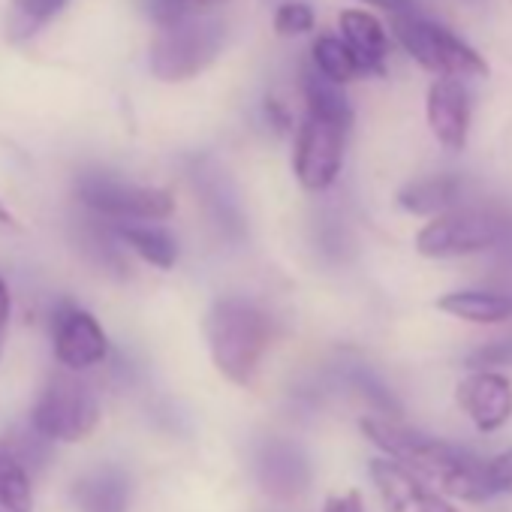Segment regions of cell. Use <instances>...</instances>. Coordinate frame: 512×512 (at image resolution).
<instances>
[{
	"instance_id": "cell-1",
	"label": "cell",
	"mask_w": 512,
	"mask_h": 512,
	"mask_svg": "<svg viewBox=\"0 0 512 512\" xmlns=\"http://www.w3.org/2000/svg\"><path fill=\"white\" fill-rule=\"evenodd\" d=\"M362 434L386 452V458L398 461L419 479L434 482L440 491L479 503L488 500L491 482H488V461H479L467 449H458L446 440H437L431 434L404 428L389 419H362L359 422Z\"/></svg>"
},
{
	"instance_id": "cell-2",
	"label": "cell",
	"mask_w": 512,
	"mask_h": 512,
	"mask_svg": "<svg viewBox=\"0 0 512 512\" xmlns=\"http://www.w3.org/2000/svg\"><path fill=\"white\" fill-rule=\"evenodd\" d=\"M205 338L214 368L235 386H250L272 344V320L247 299L229 296L211 305Z\"/></svg>"
},
{
	"instance_id": "cell-3",
	"label": "cell",
	"mask_w": 512,
	"mask_h": 512,
	"mask_svg": "<svg viewBox=\"0 0 512 512\" xmlns=\"http://www.w3.org/2000/svg\"><path fill=\"white\" fill-rule=\"evenodd\" d=\"M223 40H226L223 22L187 13L157 31L151 43L148 67L160 82L169 85L187 82L214 64V58L223 49Z\"/></svg>"
},
{
	"instance_id": "cell-4",
	"label": "cell",
	"mask_w": 512,
	"mask_h": 512,
	"mask_svg": "<svg viewBox=\"0 0 512 512\" xmlns=\"http://www.w3.org/2000/svg\"><path fill=\"white\" fill-rule=\"evenodd\" d=\"M100 422L97 395L73 371L49 377L37 404H34V431L46 440L79 443Z\"/></svg>"
},
{
	"instance_id": "cell-5",
	"label": "cell",
	"mask_w": 512,
	"mask_h": 512,
	"mask_svg": "<svg viewBox=\"0 0 512 512\" xmlns=\"http://www.w3.org/2000/svg\"><path fill=\"white\" fill-rule=\"evenodd\" d=\"M395 37L401 40L404 52L419 61L425 70L437 73L440 79H461V76H488L485 58L458 40L443 25L428 22L425 16L395 19Z\"/></svg>"
},
{
	"instance_id": "cell-6",
	"label": "cell",
	"mask_w": 512,
	"mask_h": 512,
	"mask_svg": "<svg viewBox=\"0 0 512 512\" xmlns=\"http://www.w3.org/2000/svg\"><path fill=\"white\" fill-rule=\"evenodd\" d=\"M503 238V220L485 211H449L428 220L416 235V250L428 260H455L494 247Z\"/></svg>"
},
{
	"instance_id": "cell-7",
	"label": "cell",
	"mask_w": 512,
	"mask_h": 512,
	"mask_svg": "<svg viewBox=\"0 0 512 512\" xmlns=\"http://www.w3.org/2000/svg\"><path fill=\"white\" fill-rule=\"evenodd\" d=\"M79 199L97 214L118 220H163L175 211L169 190L130 184L112 175H85L79 181Z\"/></svg>"
},
{
	"instance_id": "cell-8",
	"label": "cell",
	"mask_w": 512,
	"mask_h": 512,
	"mask_svg": "<svg viewBox=\"0 0 512 512\" xmlns=\"http://www.w3.org/2000/svg\"><path fill=\"white\" fill-rule=\"evenodd\" d=\"M344 139H347V127L311 115L305 118V124L299 127L296 157H293L296 178L305 190L320 193L335 184L344 163Z\"/></svg>"
},
{
	"instance_id": "cell-9",
	"label": "cell",
	"mask_w": 512,
	"mask_h": 512,
	"mask_svg": "<svg viewBox=\"0 0 512 512\" xmlns=\"http://www.w3.org/2000/svg\"><path fill=\"white\" fill-rule=\"evenodd\" d=\"M371 479L377 485L383 512H458L440 491L428 488L416 473L392 458L371 461Z\"/></svg>"
},
{
	"instance_id": "cell-10",
	"label": "cell",
	"mask_w": 512,
	"mask_h": 512,
	"mask_svg": "<svg viewBox=\"0 0 512 512\" xmlns=\"http://www.w3.org/2000/svg\"><path fill=\"white\" fill-rule=\"evenodd\" d=\"M109 341L94 314L82 308H61L55 317V356L67 371H85L106 359Z\"/></svg>"
},
{
	"instance_id": "cell-11",
	"label": "cell",
	"mask_w": 512,
	"mask_h": 512,
	"mask_svg": "<svg viewBox=\"0 0 512 512\" xmlns=\"http://www.w3.org/2000/svg\"><path fill=\"white\" fill-rule=\"evenodd\" d=\"M256 476H260V485L272 497L296 500L311 485V461L296 443L272 437L260 446V455H256Z\"/></svg>"
},
{
	"instance_id": "cell-12",
	"label": "cell",
	"mask_w": 512,
	"mask_h": 512,
	"mask_svg": "<svg viewBox=\"0 0 512 512\" xmlns=\"http://www.w3.org/2000/svg\"><path fill=\"white\" fill-rule=\"evenodd\" d=\"M461 410L479 431H497L512 419V383L497 371H476L458 383L455 392Z\"/></svg>"
},
{
	"instance_id": "cell-13",
	"label": "cell",
	"mask_w": 512,
	"mask_h": 512,
	"mask_svg": "<svg viewBox=\"0 0 512 512\" xmlns=\"http://www.w3.org/2000/svg\"><path fill=\"white\" fill-rule=\"evenodd\" d=\"M428 127L449 151H461L470 133V94L461 79H437L425 100Z\"/></svg>"
},
{
	"instance_id": "cell-14",
	"label": "cell",
	"mask_w": 512,
	"mask_h": 512,
	"mask_svg": "<svg viewBox=\"0 0 512 512\" xmlns=\"http://www.w3.org/2000/svg\"><path fill=\"white\" fill-rule=\"evenodd\" d=\"M338 25H341L344 43L359 55L365 70L368 73H383V61H386V52H389V37H386L383 25L374 16L362 13V10H344Z\"/></svg>"
},
{
	"instance_id": "cell-15",
	"label": "cell",
	"mask_w": 512,
	"mask_h": 512,
	"mask_svg": "<svg viewBox=\"0 0 512 512\" xmlns=\"http://www.w3.org/2000/svg\"><path fill=\"white\" fill-rule=\"evenodd\" d=\"M79 512H127L130 485L127 476L115 467H103L88 473L73 491Z\"/></svg>"
},
{
	"instance_id": "cell-16",
	"label": "cell",
	"mask_w": 512,
	"mask_h": 512,
	"mask_svg": "<svg viewBox=\"0 0 512 512\" xmlns=\"http://www.w3.org/2000/svg\"><path fill=\"white\" fill-rule=\"evenodd\" d=\"M437 308L455 320L494 326L512 320V296L506 293H482V290H458L437 302Z\"/></svg>"
},
{
	"instance_id": "cell-17",
	"label": "cell",
	"mask_w": 512,
	"mask_h": 512,
	"mask_svg": "<svg viewBox=\"0 0 512 512\" xmlns=\"http://www.w3.org/2000/svg\"><path fill=\"white\" fill-rule=\"evenodd\" d=\"M70 0H7L4 13V37L10 43H28L40 31H46Z\"/></svg>"
},
{
	"instance_id": "cell-18",
	"label": "cell",
	"mask_w": 512,
	"mask_h": 512,
	"mask_svg": "<svg viewBox=\"0 0 512 512\" xmlns=\"http://www.w3.org/2000/svg\"><path fill=\"white\" fill-rule=\"evenodd\" d=\"M461 193V181L455 175H437V178H425L416 184H407L398 193V205L410 214H425V217H440L449 214V208L455 205Z\"/></svg>"
},
{
	"instance_id": "cell-19",
	"label": "cell",
	"mask_w": 512,
	"mask_h": 512,
	"mask_svg": "<svg viewBox=\"0 0 512 512\" xmlns=\"http://www.w3.org/2000/svg\"><path fill=\"white\" fill-rule=\"evenodd\" d=\"M302 88H305V100H308V115L311 118L332 121V124H341V127L350 130V124H353V106L344 97L341 85L329 82L317 70H305Z\"/></svg>"
},
{
	"instance_id": "cell-20",
	"label": "cell",
	"mask_w": 512,
	"mask_h": 512,
	"mask_svg": "<svg viewBox=\"0 0 512 512\" xmlns=\"http://www.w3.org/2000/svg\"><path fill=\"white\" fill-rule=\"evenodd\" d=\"M31 509H34V491H31L28 467L7 440H0V512H31Z\"/></svg>"
},
{
	"instance_id": "cell-21",
	"label": "cell",
	"mask_w": 512,
	"mask_h": 512,
	"mask_svg": "<svg viewBox=\"0 0 512 512\" xmlns=\"http://www.w3.org/2000/svg\"><path fill=\"white\" fill-rule=\"evenodd\" d=\"M311 58H314V70L323 73L335 85H347V82L359 79L362 73H368L365 64L359 61V55L341 37H332V34H320L314 40Z\"/></svg>"
},
{
	"instance_id": "cell-22",
	"label": "cell",
	"mask_w": 512,
	"mask_h": 512,
	"mask_svg": "<svg viewBox=\"0 0 512 512\" xmlns=\"http://www.w3.org/2000/svg\"><path fill=\"white\" fill-rule=\"evenodd\" d=\"M118 235L142 256L145 263L157 266V269H172L178 260V244L166 229L157 226H139V223H127L118 229Z\"/></svg>"
},
{
	"instance_id": "cell-23",
	"label": "cell",
	"mask_w": 512,
	"mask_h": 512,
	"mask_svg": "<svg viewBox=\"0 0 512 512\" xmlns=\"http://www.w3.org/2000/svg\"><path fill=\"white\" fill-rule=\"evenodd\" d=\"M275 31H278L281 37H302V34H311V31H314V10H311L308 4H299V0L278 7V13H275Z\"/></svg>"
},
{
	"instance_id": "cell-24",
	"label": "cell",
	"mask_w": 512,
	"mask_h": 512,
	"mask_svg": "<svg viewBox=\"0 0 512 512\" xmlns=\"http://www.w3.org/2000/svg\"><path fill=\"white\" fill-rule=\"evenodd\" d=\"M488 482L494 494H509L512 497V449L500 452L488 461Z\"/></svg>"
},
{
	"instance_id": "cell-25",
	"label": "cell",
	"mask_w": 512,
	"mask_h": 512,
	"mask_svg": "<svg viewBox=\"0 0 512 512\" xmlns=\"http://www.w3.org/2000/svg\"><path fill=\"white\" fill-rule=\"evenodd\" d=\"M470 368H485V365H512V341H497L491 347H482L476 350L470 359H467Z\"/></svg>"
},
{
	"instance_id": "cell-26",
	"label": "cell",
	"mask_w": 512,
	"mask_h": 512,
	"mask_svg": "<svg viewBox=\"0 0 512 512\" xmlns=\"http://www.w3.org/2000/svg\"><path fill=\"white\" fill-rule=\"evenodd\" d=\"M365 4L383 10V13H392L395 19H413V16H422L416 0H365Z\"/></svg>"
},
{
	"instance_id": "cell-27",
	"label": "cell",
	"mask_w": 512,
	"mask_h": 512,
	"mask_svg": "<svg viewBox=\"0 0 512 512\" xmlns=\"http://www.w3.org/2000/svg\"><path fill=\"white\" fill-rule=\"evenodd\" d=\"M323 512H365L362 494L359 491H347V494H332L323 503Z\"/></svg>"
},
{
	"instance_id": "cell-28",
	"label": "cell",
	"mask_w": 512,
	"mask_h": 512,
	"mask_svg": "<svg viewBox=\"0 0 512 512\" xmlns=\"http://www.w3.org/2000/svg\"><path fill=\"white\" fill-rule=\"evenodd\" d=\"M266 112H269V115L275 118V124H278L281 130H284V127L290 124V115H287V109H284V106H281L278 100H269V103H266Z\"/></svg>"
},
{
	"instance_id": "cell-29",
	"label": "cell",
	"mask_w": 512,
	"mask_h": 512,
	"mask_svg": "<svg viewBox=\"0 0 512 512\" xmlns=\"http://www.w3.org/2000/svg\"><path fill=\"white\" fill-rule=\"evenodd\" d=\"M7 320H10V290L4 281H0V329L7 326Z\"/></svg>"
},
{
	"instance_id": "cell-30",
	"label": "cell",
	"mask_w": 512,
	"mask_h": 512,
	"mask_svg": "<svg viewBox=\"0 0 512 512\" xmlns=\"http://www.w3.org/2000/svg\"><path fill=\"white\" fill-rule=\"evenodd\" d=\"M0 226H7V229H13L16 226V220H13V214L7 211V205L0 202Z\"/></svg>"
},
{
	"instance_id": "cell-31",
	"label": "cell",
	"mask_w": 512,
	"mask_h": 512,
	"mask_svg": "<svg viewBox=\"0 0 512 512\" xmlns=\"http://www.w3.org/2000/svg\"><path fill=\"white\" fill-rule=\"evenodd\" d=\"M184 7H214V4H226V0H181Z\"/></svg>"
}]
</instances>
